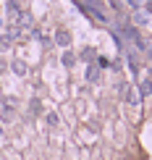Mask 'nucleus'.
Returning <instances> with one entry per match:
<instances>
[{
  "instance_id": "12",
  "label": "nucleus",
  "mask_w": 152,
  "mask_h": 160,
  "mask_svg": "<svg viewBox=\"0 0 152 160\" xmlns=\"http://www.w3.org/2000/svg\"><path fill=\"white\" fill-rule=\"evenodd\" d=\"M126 3L131 5V8H139V5H142V0H126Z\"/></svg>"
},
{
  "instance_id": "1",
  "label": "nucleus",
  "mask_w": 152,
  "mask_h": 160,
  "mask_svg": "<svg viewBox=\"0 0 152 160\" xmlns=\"http://www.w3.org/2000/svg\"><path fill=\"white\" fill-rule=\"evenodd\" d=\"M121 95H123V100H126L129 105H139V92H136L134 87H129V84H121Z\"/></svg>"
},
{
  "instance_id": "8",
  "label": "nucleus",
  "mask_w": 152,
  "mask_h": 160,
  "mask_svg": "<svg viewBox=\"0 0 152 160\" xmlns=\"http://www.w3.org/2000/svg\"><path fill=\"white\" fill-rule=\"evenodd\" d=\"M81 58H84V61H92V58H95V50H92V48H87V50L81 52Z\"/></svg>"
},
{
  "instance_id": "3",
  "label": "nucleus",
  "mask_w": 152,
  "mask_h": 160,
  "mask_svg": "<svg viewBox=\"0 0 152 160\" xmlns=\"http://www.w3.org/2000/svg\"><path fill=\"white\" fill-rule=\"evenodd\" d=\"M61 61H63V66H66V68H71V66H74V63H76V55H74V52H71V50H66V52H63V58H61Z\"/></svg>"
},
{
  "instance_id": "6",
  "label": "nucleus",
  "mask_w": 152,
  "mask_h": 160,
  "mask_svg": "<svg viewBox=\"0 0 152 160\" xmlns=\"http://www.w3.org/2000/svg\"><path fill=\"white\" fill-rule=\"evenodd\" d=\"M87 79H89V82H97V79H100V71H97L95 66H89V68H87Z\"/></svg>"
},
{
  "instance_id": "5",
  "label": "nucleus",
  "mask_w": 152,
  "mask_h": 160,
  "mask_svg": "<svg viewBox=\"0 0 152 160\" xmlns=\"http://www.w3.org/2000/svg\"><path fill=\"white\" fill-rule=\"evenodd\" d=\"M11 42H13V39H11L8 34H0V52L8 50V48H11Z\"/></svg>"
},
{
  "instance_id": "10",
  "label": "nucleus",
  "mask_w": 152,
  "mask_h": 160,
  "mask_svg": "<svg viewBox=\"0 0 152 160\" xmlns=\"http://www.w3.org/2000/svg\"><path fill=\"white\" fill-rule=\"evenodd\" d=\"M47 123H52V126L58 123V116H55V113H47Z\"/></svg>"
},
{
  "instance_id": "9",
  "label": "nucleus",
  "mask_w": 152,
  "mask_h": 160,
  "mask_svg": "<svg viewBox=\"0 0 152 160\" xmlns=\"http://www.w3.org/2000/svg\"><path fill=\"white\" fill-rule=\"evenodd\" d=\"M134 18H136V21H139V24H144V21H150V16H147V13H136Z\"/></svg>"
},
{
  "instance_id": "7",
  "label": "nucleus",
  "mask_w": 152,
  "mask_h": 160,
  "mask_svg": "<svg viewBox=\"0 0 152 160\" xmlns=\"http://www.w3.org/2000/svg\"><path fill=\"white\" fill-rule=\"evenodd\" d=\"M139 92H142V95H152V82H150V79H144V82H142Z\"/></svg>"
},
{
  "instance_id": "15",
  "label": "nucleus",
  "mask_w": 152,
  "mask_h": 160,
  "mask_svg": "<svg viewBox=\"0 0 152 160\" xmlns=\"http://www.w3.org/2000/svg\"><path fill=\"white\" fill-rule=\"evenodd\" d=\"M0 24H3V18H0Z\"/></svg>"
},
{
  "instance_id": "13",
  "label": "nucleus",
  "mask_w": 152,
  "mask_h": 160,
  "mask_svg": "<svg viewBox=\"0 0 152 160\" xmlns=\"http://www.w3.org/2000/svg\"><path fill=\"white\" fill-rule=\"evenodd\" d=\"M3 71H5V63H3V61H0V74H3Z\"/></svg>"
},
{
  "instance_id": "14",
  "label": "nucleus",
  "mask_w": 152,
  "mask_h": 160,
  "mask_svg": "<svg viewBox=\"0 0 152 160\" xmlns=\"http://www.w3.org/2000/svg\"><path fill=\"white\" fill-rule=\"evenodd\" d=\"M0 134H3V126H0Z\"/></svg>"
},
{
  "instance_id": "2",
  "label": "nucleus",
  "mask_w": 152,
  "mask_h": 160,
  "mask_svg": "<svg viewBox=\"0 0 152 160\" xmlns=\"http://www.w3.org/2000/svg\"><path fill=\"white\" fill-rule=\"evenodd\" d=\"M55 42L61 45V48H68V45H71V34H68L66 29H58V32H55Z\"/></svg>"
},
{
  "instance_id": "4",
  "label": "nucleus",
  "mask_w": 152,
  "mask_h": 160,
  "mask_svg": "<svg viewBox=\"0 0 152 160\" xmlns=\"http://www.w3.org/2000/svg\"><path fill=\"white\" fill-rule=\"evenodd\" d=\"M11 68H13V74H18V76H24V74H26V63H24V61H13Z\"/></svg>"
},
{
  "instance_id": "11",
  "label": "nucleus",
  "mask_w": 152,
  "mask_h": 160,
  "mask_svg": "<svg viewBox=\"0 0 152 160\" xmlns=\"http://www.w3.org/2000/svg\"><path fill=\"white\" fill-rule=\"evenodd\" d=\"M144 11H147V16H152V0H147V3H144Z\"/></svg>"
}]
</instances>
